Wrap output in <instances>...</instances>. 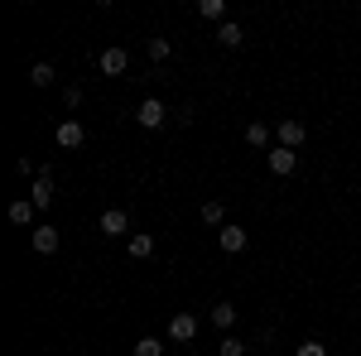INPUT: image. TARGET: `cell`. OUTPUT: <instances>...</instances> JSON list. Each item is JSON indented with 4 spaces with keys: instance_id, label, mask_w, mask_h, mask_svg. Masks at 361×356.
<instances>
[{
    "instance_id": "8fae6325",
    "label": "cell",
    "mask_w": 361,
    "mask_h": 356,
    "mask_svg": "<svg viewBox=\"0 0 361 356\" xmlns=\"http://www.w3.org/2000/svg\"><path fill=\"white\" fill-rule=\"evenodd\" d=\"M270 140H275V130H270L265 121H250V125H246V145H255V149H265ZM270 149H275V145H270Z\"/></svg>"
},
{
    "instance_id": "3957f363",
    "label": "cell",
    "mask_w": 361,
    "mask_h": 356,
    "mask_svg": "<svg viewBox=\"0 0 361 356\" xmlns=\"http://www.w3.org/2000/svg\"><path fill=\"white\" fill-rule=\"evenodd\" d=\"M135 121L145 125V130H159V125H164V102H159V97H145L140 111H135Z\"/></svg>"
},
{
    "instance_id": "9c48e42d",
    "label": "cell",
    "mask_w": 361,
    "mask_h": 356,
    "mask_svg": "<svg viewBox=\"0 0 361 356\" xmlns=\"http://www.w3.org/2000/svg\"><path fill=\"white\" fill-rule=\"evenodd\" d=\"M102 231H106V236H126V231H130V212H126V207H106V212H102Z\"/></svg>"
},
{
    "instance_id": "e0dca14e",
    "label": "cell",
    "mask_w": 361,
    "mask_h": 356,
    "mask_svg": "<svg viewBox=\"0 0 361 356\" xmlns=\"http://www.w3.org/2000/svg\"><path fill=\"white\" fill-rule=\"evenodd\" d=\"M54 78H58L54 63H34V68H29V82L34 87H54Z\"/></svg>"
},
{
    "instance_id": "6da1fadb",
    "label": "cell",
    "mask_w": 361,
    "mask_h": 356,
    "mask_svg": "<svg viewBox=\"0 0 361 356\" xmlns=\"http://www.w3.org/2000/svg\"><path fill=\"white\" fill-rule=\"evenodd\" d=\"M275 140H279V145H284V149H299V145H304V140H308L304 121H294V116H284V121H279V125H275Z\"/></svg>"
},
{
    "instance_id": "277c9868",
    "label": "cell",
    "mask_w": 361,
    "mask_h": 356,
    "mask_svg": "<svg viewBox=\"0 0 361 356\" xmlns=\"http://www.w3.org/2000/svg\"><path fill=\"white\" fill-rule=\"evenodd\" d=\"M97 68H102L106 78H121V73L130 68V54H126V49H102V58H97Z\"/></svg>"
},
{
    "instance_id": "5b68a950",
    "label": "cell",
    "mask_w": 361,
    "mask_h": 356,
    "mask_svg": "<svg viewBox=\"0 0 361 356\" xmlns=\"http://www.w3.org/2000/svg\"><path fill=\"white\" fill-rule=\"evenodd\" d=\"M294 168H299V149H284V145H275V149H270V173L289 178Z\"/></svg>"
},
{
    "instance_id": "5bb4252c",
    "label": "cell",
    "mask_w": 361,
    "mask_h": 356,
    "mask_svg": "<svg viewBox=\"0 0 361 356\" xmlns=\"http://www.w3.org/2000/svg\"><path fill=\"white\" fill-rule=\"evenodd\" d=\"M34 212H39V207H34L29 197H20V202H10V221H15V226H29V221H34Z\"/></svg>"
},
{
    "instance_id": "2e32d148",
    "label": "cell",
    "mask_w": 361,
    "mask_h": 356,
    "mask_svg": "<svg viewBox=\"0 0 361 356\" xmlns=\"http://www.w3.org/2000/svg\"><path fill=\"white\" fill-rule=\"evenodd\" d=\"M197 15H202V20H217V25H226V0H202V5H197Z\"/></svg>"
},
{
    "instance_id": "7a4b0ae2",
    "label": "cell",
    "mask_w": 361,
    "mask_h": 356,
    "mask_svg": "<svg viewBox=\"0 0 361 356\" xmlns=\"http://www.w3.org/2000/svg\"><path fill=\"white\" fill-rule=\"evenodd\" d=\"M164 337H169V342H193V337H197V318H193V313H173Z\"/></svg>"
},
{
    "instance_id": "d6986e66",
    "label": "cell",
    "mask_w": 361,
    "mask_h": 356,
    "mask_svg": "<svg viewBox=\"0 0 361 356\" xmlns=\"http://www.w3.org/2000/svg\"><path fill=\"white\" fill-rule=\"evenodd\" d=\"M135 356H164V342H159V337H140Z\"/></svg>"
},
{
    "instance_id": "44dd1931",
    "label": "cell",
    "mask_w": 361,
    "mask_h": 356,
    "mask_svg": "<svg viewBox=\"0 0 361 356\" xmlns=\"http://www.w3.org/2000/svg\"><path fill=\"white\" fill-rule=\"evenodd\" d=\"M222 356H246V342L241 337H222Z\"/></svg>"
},
{
    "instance_id": "7402d4cb",
    "label": "cell",
    "mask_w": 361,
    "mask_h": 356,
    "mask_svg": "<svg viewBox=\"0 0 361 356\" xmlns=\"http://www.w3.org/2000/svg\"><path fill=\"white\" fill-rule=\"evenodd\" d=\"M63 106H68V111L82 106V87H63Z\"/></svg>"
},
{
    "instance_id": "52a82bcc",
    "label": "cell",
    "mask_w": 361,
    "mask_h": 356,
    "mask_svg": "<svg viewBox=\"0 0 361 356\" xmlns=\"http://www.w3.org/2000/svg\"><path fill=\"white\" fill-rule=\"evenodd\" d=\"M54 140H58V145H63V149H82L87 130H82V125H78V121H73V116H68V121H63V125H58V130H54Z\"/></svg>"
},
{
    "instance_id": "8992f818",
    "label": "cell",
    "mask_w": 361,
    "mask_h": 356,
    "mask_svg": "<svg viewBox=\"0 0 361 356\" xmlns=\"http://www.w3.org/2000/svg\"><path fill=\"white\" fill-rule=\"evenodd\" d=\"M29 241H34V250H39V255H54V250L63 246L58 226H49V221H44V226H34V236H29Z\"/></svg>"
},
{
    "instance_id": "30bf717a",
    "label": "cell",
    "mask_w": 361,
    "mask_h": 356,
    "mask_svg": "<svg viewBox=\"0 0 361 356\" xmlns=\"http://www.w3.org/2000/svg\"><path fill=\"white\" fill-rule=\"evenodd\" d=\"M207 323H212L217 332H226V337H231V328H236V308H231V303H217V308L207 313Z\"/></svg>"
},
{
    "instance_id": "4fadbf2b",
    "label": "cell",
    "mask_w": 361,
    "mask_h": 356,
    "mask_svg": "<svg viewBox=\"0 0 361 356\" xmlns=\"http://www.w3.org/2000/svg\"><path fill=\"white\" fill-rule=\"evenodd\" d=\"M241 39H246V34H241V25H231V20H226V25H217V44H222V49H241Z\"/></svg>"
},
{
    "instance_id": "ba28073f",
    "label": "cell",
    "mask_w": 361,
    "mask_h": 356,
    "mask_svg": "<svg viewBox=\"0 0 361 356\" xmlns=\"http://www.w3.org/2000/svg\"><path fill=\"white\" fill-rule=\"evenodd\" d=\"M29 202H34L39 212H44V207H54V173H49V168L34 178V192H29Z\"/></svg>"
},
{
    "instance_id": "7c38bea8",
    "label": "cell",
    "mask_w": 361,
    "mask_h": 356,
    "mask_svg": "<svg viewBox=\"0 0 361 356\" xmlns=\"http://www.w3.org/2000/svg\"><path fill=\"white\" fill-rule=\"evenodd\" d=\"M222 250L226 255H241L246 250V226H222Z\"/></svg>"
},
{
    "instance_id": "9a60e30c",
    "label": "cell",
    "mask_w": 361,
    "mask_h": 356,
    "mask_svg": "<svg viewBox=\"0 0 361 356\" xmlns=\"http://www.w3.org/2000/svg\"><path fill=\"white\" fill-rule=\"evenodd\" d=\"M130 255H135V260H149V255H154V236H149V231H135V236H130Z\"/></svg>"
},
{
    "instance_id": "603a6c76",
    "label": "cell",
    "mask_w": 361,
    "mask_h": 356,
    "mask_svg": "<svg viewBox=\"0 0 361 356\" xmlns=\"http://www.w3.org/2000/svg\"><path fill=\"white\" fill-rule=\"evenodd\" d=\"M294 356H328V347H323V342H304Z\"/></svg>"
},
{
    "instance_id": "ffe728a7",
    "label": "cell",
    "mask_w": 361,
    "mask_h": 356,
    "mask_svg": "<svg viewBox=\"0 0 361 356\" xmlns=\"http://www.w3.org/2000/svg\"><path fill=\"white\" fill-rule=\"evenodd\" d=\"M222 217H226V207H222V202H202V221H207V226H217Z\"/></svg>"
},
{
    "instance_id": "ac0fdd59",
    "label": "cell",
    "mask_w": 361,
    "mask_h": 356,
    "mask_svg": "<svg viewBox=\"0 0 361 356\" xmlns=\"http://www.w3.org/2000/svg\"><path fill=\"white\" fill-rule=\"evenodd\" d=\"M145 54L154 58V63H169V54H173V44H169V39H149V44H145Z\"/></svg>"
}]
</instances>
